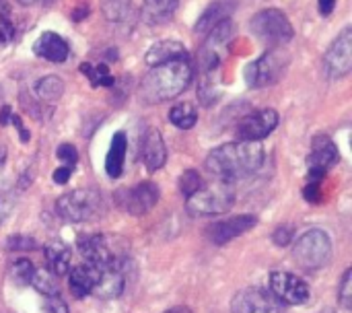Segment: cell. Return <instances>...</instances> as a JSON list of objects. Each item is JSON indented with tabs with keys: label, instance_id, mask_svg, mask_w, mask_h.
Returning <instances> with one entry per match:
<instances>
[{
	"label": "cell",
	"instance_id": "obj_1",
	"mask_svg": "<svg viewBox=\"0 0 352 313\" xmlns=\"http://www.w3.org/2000/svg\"><path fill=\"white\" fill-rule=\"evenodd\" d=\"M264 163L262 142H227L212 149L206 157V169L223 182L243 180L256 173Z\"/></svg>",
	"mask_w": 352,
	"mask_h": 313
},
{
	"label": "cell",
	"instance_id": "obj_2",
	"mask_svg": "<svg viewBox=\"0 0 352 313\" xmlns=\"http://www.w3.org/2000/svg\"><path fill=\"white\" fill-rule=\"evenodd\" d=\"M192 80L190 60H173L161 66H153L140 85V95L146 103H161L175 99L186 91Z\"/></svg>",
	"mask_w": 352,
	"mask_h": 313
},
{
	"label": "cell",
	"instance_id": "obj_3",
	"mask_svg": "<svg viewBox=\"0 0 352 313\" xmlns=\"http://www.w3.org/2000/svg\"><path fill=\"white\" fill-rule=\"evenodd\" d=\"M293 258L299 268L316 272L330 264L332 260V239L322 229H309L303 233L293 248Z\"/></svg>",
	"mask_w": 352,
	"mask_h": 313
},
{
	"label": "cell",
	"instance_id": "obj_4",
	"mask_svg": "<svg viewBox=\"0 0 352 313\" xmlns=\"http://www.w3.org/2000/svg\"><path fill=\"white\" fill-rule=\"evenodd\" d=\"M235 204V190L229 184L200 188L194 196L186 198V211L194 217H214L231 211Z\"/></svg>",
	"mask_w": 352,
	"mask_h": 313
},
{
	"label": "cell",
	"instance_id": "obj_5",
	"mask_svg": "<svg viewBox=\"0 0 352 313\" xmlns=\"http://www.w3.org/2000/svg\"><path fill=\"white\" fill-rule=\"evenodd\" d=\"M250 29L260 41L268 43L272 47L289 43L295 35L291 21L278 8H266V10H260L258 14H254L250 21Z\"/></svg>",
	"mask_w": 352,
	"mask_h": 313
},
{
	"label": "cell",
	"instance_id": "obj_6",
	"mask_svg": "<svg viewBox=\"0 0 352 313\" xmlns=\"http://www.w3.org/2000/svg\"><path fill=\"white\" fill-rule=\"evenodd\" d=\"M56 211L68 223H87L99 211V194L95 190H72L56 200Z\"/></svg>",
	"mask_w": 352,
	"mask_h": 313
},
{
	"label": "cell",
	"instance_id": "obj_7",
	"mask_svg": "<svg viewBox=\"0 0 352 313\" xmlns=\"http://www.w3.org/2000/svg\"><path fill=\"white\" fill-rule=\"evenodd\" d=\"M289 64V56L278 47H272L262 58L252 62L245 70V80L250 87H268L276 83Z\"/></svg>",
	"mask_w": 352,
	"mask_h": 313
},
{
	"label": "cell",
	"instance_id": "obj_8",
	"mask_svg": "<svg viewBox=\"0 0 352 313\" xmlns=\"http://www.w3.org/2000/svg\"><path fill=\"white\" fill-rule=\"evenodd\" d=\"M116 200H118L120 208H124L132 217H142V215L151 213L155 208V204L159 202V186L153 182H140L134 188L118 190Z\"/></svg>",
	"mask_w": 352,
	"mask_h": 313
},
{
	"label": "cell",
	"instance_id": "obj_9",
	"mask_svg": "<svg viewBox=\"0 0 352 313\" xmlns=\"http://www.w3.org/2000/svg\"><path fill=\"white\" fill-rule=\"evenodd\" d=\"M268 281H270V293L283 305H303L309 301V287L297 274L274 270Z\"/></svg>",
	"mask_w": 352,
	"mask_h": 313
},
{
	"label": "cell",
	"instance_id": "obj_10",
	"mask_svg": "<svg viewBox=\"0 0 352 313\" xmlns=\"http://www.w3.org/2000/svg\"><path fill=\"white\" fill-rule=\"evenodd\" d=\"M233 313H283V303L268 291L260 287H248L239 291L231 301Z\"/></svg>",
	"mask_w": 352,
	"mask_h": 313
},
{
	"label": "cell",
	"instance_id": "obj_11",
	"mask_svg": "<svg viewBox=\"0 0 352 313\" xmlns=\"http://www.w3.org/2000/svg\"><path fill=\"white\" fill-rule=\"evenodd\" d=\"M276 126H278V114L266 107V109L245 116L237 126V136L239 140H245V142H262V138L274 132Z\"/></svg>",
	"mask_w": 352,
	"mask_h": 313
},
{
	"label": "cell",
	"instance_id": "obj_12",
	"mask_svg": "<svg viewBox=\"0 0 352 313\" xmlns=\"http://www.w3.org/2000/svg\"><path fill=\"white\" fill-rule=\"evenodd\" d=\"M78 252L85 258V264H89L97 270H103V268L120 262V258L113 256V252L109 250L105 235H99V233L80 235L78 237Z\"/></svg>",
	"mask_w": 352,
	"mask_h": 313
},
{
	"label": "cell",
	"instance_id": "obj_13",
	"mask_svg": "<svg viewBox=\"0 0 352 313\" xmlns=\"http://www.w3.org/2000/svg\"><path fill=\"white\" fill-rule=\"evenodd\" d=\"M352 68V31L346 27L330 45L326 54V70L330 76L340 78L346 76Z\"/></svg>",
	"mask_w": 352,
	"mask_h": 313
},
{
	"label": "cell",
	"instance_id": "obj_14",
	"mask_svg": "<svg viewBox=\"0 0 352 313\" xmlns=\"http://www.w3.org/2000/svg\"><path fill=\"white\" fill-rule=\"evenodd\" d=\"M256 223H258V219L254 215H237L233 219H227V221L210 225L206 235H208V239L214 246H225V244L237 239L239 235L248 233L250 229H254Z\"/></svg>",
	"mask_w": 352,
	"mask_h": 313
},
{
	"label": "cell",
	"instance_id": "obj_15",
	"mask_svg": "<svg viewBox=\"0 0 352 313\" xmlns=\"http://www.w3.org/2000/svg\"><path fill=\"white\" fill-rule=\"evenodd\" d=\"M338 159H340V153H338L336 144L328 136H318L314 140V149H311V155L307 159L309 177L324 180L326 171L332 169L338 163Z\"/></svg>",
	"mask_w": 352,
	"mask_h": 313
},
{
	"label": "cell",
	"instance_id": "obj_16",
	"mask_svg": "<svg viewBox=\"0 0 352 313\" xmlns=\"http://www.w3.org/2000/svg\"><path fill=\"white\" fill-rule=\"evenodd\" d=\"M33 52L39 58H45L47 62L60 64V62H66V58L70 56V45L62 35L54 31H43L33 43Z\"/></svg>",
	"mask_w": 352,
	"mask_h": 313
},
{
	"label": "cell",
	"instance_id": "obj_17",
	"mask_svg": "<svg viewBox=\"0 0 352 313\" xmlns=\"http://www.w3.org/2000/svg\"><path fill=\"white\" fill-rule=\"evenodd\" d=\"M140 157H142V163L148 171H157L165 165L167 161V149H165V142H163V136L159 130L151 128L144 138H142V149H140Z\"/></svg>",
	"mask_w": 352,
	"mask_h": 313
},
{
	"label": "cell",
	"instance_id": "obj_18",
	"mask_svg": "<svg viewBox=\"0 0 352 313\" xmlns=\"http://www.w3.org/2000/svg\"><path fill=\"white\" fill-rule=\"evenodd\" d=\"M124 270H122V262H116L103 270H99V281L95 285V295L101 299H116L124 293Z\"/></svg>",
	"mask_w": 352,
	"mask_h": 313
},
{
	"label": "cell",
	"instance_id": "obj_19",
	"mask_svg": "<svg viewBox=\"0 0 352 313\" xmlns=\"http://www.w3.org/2000/svg\"><path fill=\"white\" fill-rule=\"evenodd\" d=\"M237 4H239L237 0H214V2H210L196 23V33H210L217 25L229 21V17L237 8Z\"/></svg>",
	"mask_w": 352,
	"mask_h": 313
},
{
	"label": "cell",
	"instance_id": "obj_20",
	"mask_svg": "<svg viewBox=\"0 0 352 313\" xmlns=\"http://www.w3.org/2000/svg\"><path fill=\"white\" fill-rule=\"evenodd\" d=\"M43 256H45V264H47V272L54 277H64L66 272H70V264H72V254L68 250V246L60 239H52L43 246Z\"/></svg>",
	"mask_w": 352,
	"mask_h": 313
},
{
	"label": "cell",
	"instance_id": "obj_21",
	"mask_svg": "<svg viewBox=\"0 0 352 313\" xmlns=\"http://www.w3.org/2000/svg\"><path fill=\"white\" fill-rule=\"evenodd\" d=\"M190 58L188 56V50L184 47L182 41H175V39H163V41H157L155 45H151V50L146 52V64L153 68V66H161V64H167V62H173V60H186Z\"/></svg>",
	"mask_w": 352,
	"mask_h": 313
},
{
	"label": "cell",
	"instance_id": "obj_22",
	"mask_svg": "<svg viewBox=\"0 0 352 313\" xmlns=\"http://www.w3.org/2000/svg\"><path fill=\"white\" fill-rule=\"evenodd\" d=\"M99 281V270L89 266V264H78L70 270V279H68V287L70 293L76 299H82L87 295H91L95 291V285Z\"/></svg>",
	"mask_w": 352,
	"mask_h": 313
},
{
	"label": "cell",
	"instance_id": "obj_23",
	"mask_svg": "<svg viewBox=\"0 0 352 313\" xmlns=\"http://www.w3.org/2000/svg\"><path fill=\"white\" fill-rule=\"evenodd\" d=\"M126 149H128V140L124 132H116L105 157V173L116 180L124 173V161H126Z\"/></svg>",
	"mask_w": 352,
	"mask_h": 313
},
{
	"label": "cell",
	"instance_id": "obj_24",
	"mask_svg": "<svg viewBox=\"0 0 352 313\" xmlns=\"http://www.w3.org/2000/svg\"><path fill=\"white\" fill-rule=\"evenodd\" d=\"M169 120L171 124H175L177 128L182 130H190L196 122H198V111L194 105L190 103H179V105H173L169 109Z\"/></svg>",
	"mask_w": 352,
	"mask_h": 313
},
{
	"label": "cell",
	"instance_id": "obj_25",
	"mask_svg": "<svg viewBox=\"0 0 352 313\" xmlns=\"http://www.w3.org/2000/svg\"><path fill=\"white\" fill-rule=\"evenodd\" d=\"M35 93L43 101H56L64 93V83L58 76H43L35 83Z\"/></svg>",
	"mask_w": 352,
	"mask_h": 313
},
{
	"label": "cell",
	"instance_id": "obj_26",
	"mask_svg": "<svg viewBox=\"0 0 352 313\" xmlns=\"http://www.w3.org/2000/svg\"><path fill=\"white\" fill-rule=\"evenodd\" d=\"M80 70L91 80L93 87H113V76L109 74V68L105 64L93 66V64H80Z\"/></svg>",
	"mask_w": 352,
	"mask_h": 313
},
{
	"label": "cell",
	"instance_id": "obj_27",
	"mask_svg": "<svg viewBox=\"0 0 352 313\" xmlns=\"http://www.w3.org/2000/svg\"><path fill=\"white\" fill-rule=\"evenodd\" d=\"M31 285H33V287H35V291H37V293H41L43 297H56V295H60L58 285L54 283V274H50V272L35 270Z\"/></svg>",
	"mask_w": 352,
	"mask_h": 313
},
{
	"label": "cell",
	"instance_id": "obj_28",
	"mask_svg": "<svg viewBox=\"0 0 352 313\" xmlns=\"http://www.w3.org/2000/svg\"><path fill=\"white\" fill-rule=\"evenodd\" d=\"M177 6V0H144V12L159 21V19H167Z\"/></svg>",
	"mask_w": 352,
	"mask_h": 313
},
{
	"label": "cell",
	"instance_id": "obj_29",
	"mask_svg": "<svg viewBox=\"0 0 352 313\" xmlns=\"http://www.w3.org/2000/svg\"><path fill=\"white\" fill-rule=\"evenodd\" d=\"M35 270H37V268H35V266L31 264V260H27V258H19V260H14L12 266H10V274H12V279H14L19 285H31Z\"/></svg>",
	"mask_w": 352,
	"mask_h": 313
},
{
	"label": "cell",
	"instance_id": "obj_30",
	"mask_svg": "<svg viewBox=\"0 0 352 313\" xmlns=\"http://www.w3.org/2000/svg\"><path fill=\"white\" fill-rule=\"evenodd\" d=\"M202 186H204V180H202V175H200L196 169H188V171H184L182 177H179V190H182V194H184L186 198L194 196Z\"/></svg>",
	"mask_w": 352,
	"mask_h": 313
},
{
	"label": "cell",
	"instance_id": "obj_31",
	"mask_svg": "<svg viewBox=\"0 0 352 313\" xmlns=\"http://www.w3.org/2000/svg\"><path fill=\"white\" fill-rule=\"evenodd\" d=\"M338 299H340V305L351 310L352 305V270L349 268L342 279H340V289H338Z\"/></svg>",
	"mask_w": 352,
	"mask_h": 313
},
{
	"label": "cell",
	"instance_id": "obj_32",
	"mask_svg": "<svg viewBox=\"0 0 352 313\" xmlns=\"http://www.w3.org/2000/svg\"><path fill=\"white\" fill-rule=\"evenodd\" d=\"M6 248L10 252H29V250H37V244L31 237H23V235H12L6 239Z\"/></svg>",
	"mask_w": 352,
	"mask_h": 313
},
{
	"label": "cell",
	"instance_id": "obj_33",
	"mask_svg": "<svg viewBox=\"0 0 352 313\" xmlns=\"http://www.w3.org/2000/svg\"><path fill=\"white\" fill-rule=\"evenodd\" d=\"M56 155H58V159L64 161L66 167H70V169H72V167L76 165V161H78V153H76V149H74L70 142L60 144V147L56 149Z\"/></svg>",
	"mask_w": 352,
	"mask_h": 313
},
{
	"label": "cell",
	"instance_id": "obj_34",
	"mask_svg": "<svg viewBox=\"0 0 352 313\" xmlns=\"http://www.w3.org/2000/svg\"><path fill=\"white\" fill-rule=\"evenodd\" d=\"M293 237H295V229H293V227H287V225L276 227L274 233H272V241H274L278 248H287V246L293 241Z\"/></svg>",
	"mask_w": 352,
	"mask_h": 313
},
{
	"label": "cell",
	"instance_id": "obj_35",
	"mask_svg": "<svg viewBox=\"0 0 352 313\" xmlns=\"http://www.w3.org/2000/svg\"><path fill=\"white\" fill-rule=\"evenodd\" d=\"M14 37V27L8 17H0V45H8Z\"/></svg>",
	"mask_w": 352,
	"mask_h": 313
},
{
	"label": "cell",
	"instance_id": "obj_36",
	"mask_svg": "<svg viewBox=\"0 0 352 313\" xmlns=\"http://www.w3.org/2000/svg\"><path fill=\"white\" fill-rule=\"evenodd\" d=\"M45 307L50 313H70L68 305L60 299V295L56 297H45Z\"/></svg>",
	"mask_w": 352,
	"mask_h": 313
},
{
	"label": "cell",
	"instance_id": "obj_37",
	"mask_svg": "<svg viewBox=\"0 0 352 313\" xmlns=\"http://www.w3.org/2000/svg\"><path fill=\"white\" fill-rule=\"evenodd\" d=\"M70 175H72V169L70 167H60V169H56L54 171V175H52V180L56 182V184H66L68 180H70Z\"/></svg>",
	"mask_w": 352,
	"mask_h": 313
},
{
	"label": "cell",
	"instance_id": "obj_38",
	"mask_svg": "<svg viewBox=\"0 0 352 313\" xmlns=\"http://www.w3.org/2000/svg\"><path fill=\"white\" fill-rule=\"evenodd\" d=\"M334 6H336V0H318V10H320L324 17H328V14L334 10Z\"/></svg>",
	"mask_w": 352,
	"mask_h": 313
},
{
	"label": "cell",
	"instance_id": "obj_39",
	"mask_svg": "<svg viewBox=\"0 0 352 313\" xmlns=\"http://www.w3.org/2000/svg\"><path fill=\"white\" fill-rule=\"evenodd\" d=\"M0 17H8V2L0 0Z\"/></svg>",
	"mask_w": 352,
	"mask_h": 313
},
{
	"label": "cell",
	"instance_id": "obj_40",
	"mask_svg": "<svg viewBox=\"0 0 352 313\" xmlns=\"http://www.w3.org/2000/svg\"><path fill=\"white\" fill-rule=\"evenodd\" d=\"M165 313H192V310H188V307H173V310H167Z\"/></svg>",
	"mask_w": 352,
	"mask_h": 313
},
{
	"label": "cell",
	"instance_id": "obj_41",
	"mask_svg": "<svg viewBox=\"0 0 352 313\" xmlns=\"http://www.w3.org/2000/svg\"><path fill=\"white\" fill-rule=\"evenodd\" d=\"M4 161H6V149H4V147L0 144V165H2Z\"/></svg>",
	"mask_w": 352,
	"mask_h": 313
},
{
	"label": "cell",
	"instance_id": "obj_42",
	"mask_svg": "<svg viewBox=\"0 0 352 313\" xmlns=\"http://www.w3.org/2000/svg\"><path fill=\"white\" fill-rule=\"evenodd\" d=\"M21 4H33V2H37V0H19Z\"/></svg>",
	"mask_w": 352,
	"mask_h": 313
},
{
	"label": "cell",
	"instance_id": "obj_43",
	"mask_svg": "<svg viewBox=\"0 0 352 313\" xmlns=\"http://www.w3.org/2000/svg\"><path fill=\"white\" fill-rule=\"evenodd\" d=\"M2 215H4V211H2V202H0V219H2Z\"/></svg>",
	"mask_w": 352,
	"mask_h": 313
},
{
	"label": "cell",
	"instance_id": "obj_44",
	"mask_svg": "<svg viewBox=\"0 0 352 313\" xmlns=\"http://www.w3.org/2000/svg\"><path fill=\"white\" fill-rule=\"evenodd\" d=\"M47 2H52V0H47Z\"/></svg>",
	"mask_w": 352,
	"mask_h": 313
}]
</instances>
